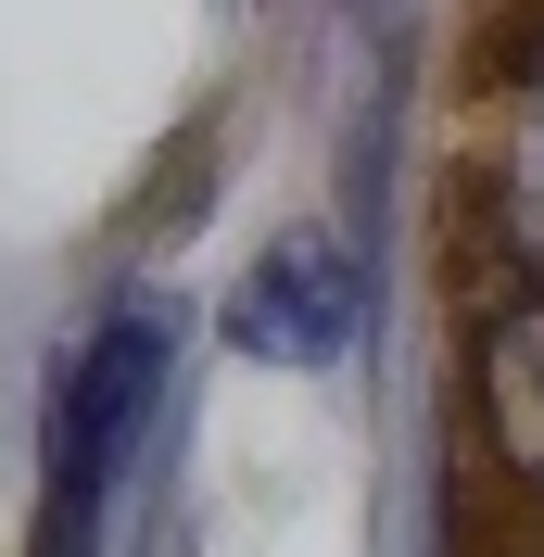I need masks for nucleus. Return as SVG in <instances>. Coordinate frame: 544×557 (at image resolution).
<instances>
[{"instance_id": "obj_1", "label": "nucleus", "mask_w": 544, "mask_h": 557, "mask_svg": "<svg viewBox=\"0 0 544 557\" xmlns=\"http://www.w3.org/2000/svg\"><path fill=\"white\" fill-rule=\"evenodd\" d=\"M165 368H177V305H165V292H127L114 317H89V343L51 368V406H38V520H26V557H102L114 482L139 469L152 418H165Z\"/></svg>"}, {"instance_id": "obj_2", "label": "nucleus", "mask_w": 544, "mask_h": 557, "mask_svg": "<svg viewBox=\"0 0 544 557\" xmlns=\"http://www.w3.org/2000/svg\"><path fill=\"white\" fill-rule=\"evenodd\" d=\"M355 330H368V278H355V253H342L330 228H279V242L228 278V305H215V343H228L240 368H292V381L342 368Z\"/></svg>"}, {"instance_id": "obj_3", "label": "nucleus", "mask_w": 544, "mask_h": 557, "mask_svg": "<svg viewBox=\"0 0 544 557\" xmlns=\"http://www.w3.org/2000/svg\"><path fill=\"white\" fill-rule=\"evenodd\" d=\"M481 444H494V469L544 507V292L507 305L494 343H481Z\"/></svg>"}, {"instance_id": "obj_4", "label": "nucleus", "mask_w": 544, "mask_h": 557, "mask_svg": "<svg viewBox=\"0 0 544 557\" xmlns=\"http://www.w3.org/2000/svg\"><path fill=\"white\" fill-rule=\"evenodd\" d=\"M532 292H544V203H532Z\"/></svg>"}]
</instances>
